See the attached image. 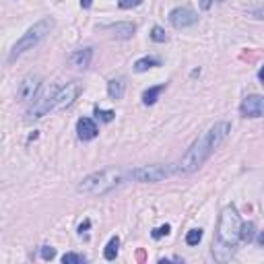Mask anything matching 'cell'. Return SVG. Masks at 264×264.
<instances>
[{
  "label": "cell",
  "mask_w": 264,
  "mask_h": 264,
  "mask_svg": "<svg viewBox=\"0 0 264 264\" xmlns=\"http://www.w3.org/2000/svg\"><path fill=\"white\" fill-rule=\"evenodd\" d=\"M229 132H231V124L229 122L213 124L211 128L188 149V153L182 157V161L178 163L182 174H192V171H196L200 165H204L206 159L223 145V141L229 136Z\"/></svg>",
  "instance_id": "1"
},
{
  "label": "cell",
  "mask_w": 264,
  "mask_h": 264,
  "mask_svg": "<svg viewBox=\"0 0 264 264\" xmlns=\"http://www.w3.org/2000/svg\"><path fill=\"white\" fill-rule=\"evenodd\" d=\"M122 182H124V171L116 167H108L83 178L81 184H78V192L89 194V196H101V194H108L113 188H118Z\"/></svg>",
  "instance_id": "2"
},
{
  "label": "cell",
  "mask_w": 264,
  "mask_h": 264,
  "mask_svg": "<svg viewBox=\"0 0 264 264\" xmlns=\"http://www.w3.org/2000/svg\"><path fill=\"white\" fill-rule=\"evenodd\" d=\"M52 29H54V19L45 17V19L38 21L36 25L29 27V29L21 36V39L13 45V50H10V54H8V60H15V58H19L21 54H25V52L33 50L45 36H48V33H50Z\"/></svg>",
  "instance_id": "3"
},
{
  "label": "cell",
  "mask_w": 264,
  "mask_h": 264,
  "mask_svg": "<svg viewBox=\"0 0 264 264\" xmlns=\"http://www.w3.org/2000/svg\"><path fill=\"white\" fill-rule=\"evenodd\" d=\"M242 219L239 213L233 204H229L223 209L221 219H219V229H217V239L227 246H237V242H242Z\"/></svg>",
  "instance_id": "4"
},
{
  "label": "cell",
  "mask_w": 264,
  "mask_h": 264,
  "mask_svg": "<svg viewBox=\"0 0 264 264\" xmlns=\"http://www.w3.org/2000/svg\"><path fill=\"white\" fill-rule=\"evenodd\" d=\"M180 167L178 165H161V163H155V165H143V167H136L130 171V178L136 182H143V184H155V182H161L169 176L178 174Z\"/></svg>",
  "instance_id": "5"
},
{
  "label": "cell",
  "mask_w": 264,
  "mask_h": 264,
  "mask_svg": "<svg viewBox=\"0 0 264 264\" xmlns=\"http://www.w3.org/2000/svg\"><path fill=\"white\" fill-rule=\"evenodd\" d=\"M83 91V85L78 81L73 83H66L64 87H60L58 91H54V97H52V110H66L71 108L73 103L78 99Z\"/></svg>",
  "instance_id": "6"
},
{
  "label": "cell",
  "mask_w": 264,
  "mask_h": 264,
  "mask_svg": "<svg viewBox=\"0 0 264 264\" xmlns=\"http://www.w3.org/2000/svg\"><path fill=\"white\" fill-rule=\"evenodd\" d=\"M39 91H41V76L39 75H27L17 89V99L23 103H33V101H38Z\"/></svg>",
  "instance_id": "7"
},
{
  "label": "cell",
  "mask_w": 264,
  "mask_h": 264,
  "mask_svg": "<svg viewBox=\"0 0 264 264\" xmlns=\"http://www.w3.org/2000/svg\"><path fill=\"white\" fill-rule=\"evenodd\" d=\"M198 21V15L194 13L192 8L188 6H178L169 13V23L174 25L176 29H186V27H192L194 23Z\"/></svg>",
  "instance_id": "8"
},
{
  "label": "cell",
  "mask_w": 264,
  "mask_h": 264,
  "mask_svg": "<svg viewBox=\"0 0 264 264\" xmlns=\"http://www.w3.org/2000/svg\"><path fill=\"white\" fill-rule=\"evenodd\" d=\"M239 113L244 118H262L264 116V95H248L242 106H239Z\"/></svg>",
  "instance_id": "9"
},
{
  "label": "cell",
  "mask_w": 264,
  "mask_h": 264,
  "mask_svg": "<svg viewBox=\"0 0 264 264\" xmlns=\"http://www.w3.org/2000/svg\"><path fill=\"white\" fill-rule=\"evenodd\" d=\"M76 134H78V139L81 141H93L95 136L99 134L97 124L91 118H81L76 122Z\"/></svg>",
  "instance_id": "10"
},
{
  "label": "cell",
  "mask_w": 264,
  "mask_h": 264,
  "mask_svg": "<svg viewBox=\"0 0 264 264\" xmlns=\"http://www.w3.org/2000/svg\"><path fill=\"white\" fill-rule=\"evenodd\" d=\"M91 58H93V48H83V50H76L71 56V64L85 71V68H89V64H91Z\"/></svg>",
  "instance_id": "11"
},
{
  "label": "cell",
  "mask_w": 264,
  "mask_h": 264,
  "mask_svg": "<svg viewBox=\"0 0 264 264\" xmlns=\"http://www.w3.org/2000/svg\"><path fill=\"white\" fill-rule=\"evenodd\" d=\"M233 254H235V248H233V246H227V244L219 242V239H217V242L213 244V256H215V260L227 262V260L233 258Z\"/></svg>",
  "instance_id": "12"
},
{
  "label": "cell",
  "mask_w": 264,
  "mask_h": 264,
  "mask_svg": "<svg viewBox=\"0 0 264 264\" xmlns=\"http://www.w3.org/2000/svg\"><path fill=\"white\" fill-rule=\"evenodd\" d=\"M108 29L113 31V36L120 38V39H128V38H132V36H134V31H136L134 23H116V25H108Z\"/></svg>",
  "instance_id": "13"
},
{
  "label": "cell",
  "mask_w": 264,
  "mask_h": 264,
  "mask_svg": "<svg viewBox=\"0 0 264 264\" xmlns=\"http://www.w3.org/2000/svg\"><path fill=\"white\" fill-rule=\"evenodd\" d=\"M124 89H126L124 78H112V81L108 83V95H110L112 99H122Z\"/></svg>",
  "instance_id": "14"
},
{
  "label": "cell",
  "mask_w": 264,
  "mask_h": 264,
  "mask_svg": "<svg viewBox=\"0 0 264 264\" xmlns=\"http://www.w3.org/2000/svg\"><path fill=\"white\" fill-rule=\"evenodd\" d=\"M163 91H165V85H157V87L147 89L145 93H143V103H145V106H153V103L159 99V95H161Z\"/></svg>",
  "instance_id": "15"
},
{
  "label": "cell",
  "mask_w": 264,
  "mask_h": 264,
  "mask_svg": "<svg viewBox=\"0 0 264 264\" xmlns=\"http://www.w3.org/2000/svg\"><path fill=\"white\" fill-rule=\"evenodd\" d=\"M159 64H161V62H159L157 58H153V56H145V58L134 62V71L136 73H145V71H149V68H155Z\"/></svg>",
  "instance_id": "16"
},
{
  "label": "cell",
  "mask_w": 264,
  "mask_h": 264,
  "mask_svg": "<svg viewBox=\"0 0 264 264\" xmlns=\"http://www.w3.org/2000/svg\"><path fill=\"white\" fill-rule=\"evenodd\" d=\"M118 248H120V239L118 237H112L108 246H106V252H103V256H106V260H116L118 256Z\"/></svg>",
  "instance_id": "17"
},
{
  "label": "cell",
  "mask_w": 264,
  "mask_h": 264,
  "mask_svg": "<svg viewBox=\"0 0 264 264\" xmlns=\"http://www.w3.org/2000/svg\"><path fill=\"white\" fill-rule=\"evenodd\" d=\"M254 235H256L254 223H244V225H242V242H244V244L254 242Z\"/></svg>",
  "instance_id": "18"
},
{
  "label": "cell",
  "mask_w": 264,
  "mask_h": 264,
  "mask_svg": "<svg viewBox=\"0 0 264 264\" xmlns=\"http://www.w3.org/2000/svg\"><path fill=\"white\" fill-rule=\"evenodd\" d=\"M202 239V229H190L186 233V244L188 246H198Z\"/></svg>",
  "instance_id": "19"
},
{
  "label": "cell",
  "mask_w": 264,
  "mask_h": 264,
  "mask_svg": "<svg viewBox=\"0 0 264 264\" xmlns=\"http://www.w3.org/2000/svg\"><path fill=\"white\" fill-rule=\"evenodd\" d=\"M151 39L153 41H157V43H163V41H167V33L159 27V25H155L153 29H151Z\"/></svg>",
  "instance_id": "20"
},
{
  "label": "cell",
  "mask_w": 264,
  "mask_h": 264,
  "mask_svg": "<svg viewBox=\"0 0 264 264\" xmlns=\"http://www.w3.org/2000/svg\"><path fill=\"white\" fill-rule=\"evenodd\" d=\"M95 116L101 120V122H112L113 116H116V112H112V110H99L95 108Z\"/></svg>",
  "instance_id": "21"
},
{
  "label": "cell",
  "mask_w": 264,
  "mask_h": 264,
  "mask_svg": "<svg viewBox=\"0 0 264 264\" xmlns=\"http://www.w3.org/2000/svg\"><path fill=\"white\" fill-rule=\"evenodd\" d=\"M62 262H64V264H83L85 258L78 256V254H73V252H68V254L62 256Z\"/></svg>",
  "instance_id": "22"
},
{
  "label": "cell",
  "mask_w": 264,
  "mask_h": 264,
  "mask_svg": "<svg viewBox=\"0 0 264 264\" xmlns=\"http://www.w3.org/2000/svg\"><path fill=\"white\" fill-rule=\"evenodd\" d=\"M145 0H118V6L120 8H134V6H139L143 4Z\"/></svg>",
  "instance_id": "23"
},
{
  "label": "cell",
  "mask_w": 264,
  "mask_h": 264,
  "mask_svg": "<svg viewBox=\"0 0 264 264\" xmlns=\"http://www.w3.org/2000/svg\"><path fill=\"white\" fill-rule=\"evenodd\" d=\"M169 231H171V227H169V225H161V227H157V229H153V233H151V235H153L155 239H159V237H163V235H167Z\"/></svg>",
  "instance_id": "24"
},
{
  "label": "cell",
  "mask_w": 264,
  "mask_h": 264,
  "mask_svg": "<svg viewBox=\"0 0 264 264\" xmlns=\"http://www.w3.org/2000/svg\"><path fill=\"white\" fill-rule=\"evenodd\" d=\"M54 256H56V250L54 248H50V246H43L41 248V258L43 260H52Z\"/></svg>",
  "instance_id": "25"
},
{
  "label": "cell",
  "mask_w": 264,
  "mask_h": 264,
  "mask_svg": "<svg viewBox=\"0 0 264 264\" xmlns=\"http://www.w3.org/2000/svg\"><path fill=\"white\" fill-rule=\"evenodd\" d=\"M213 2H215V0H198V4H200L202 10H209L213 6Z\"/></svg>",
  "instance_id": "26"
},
{
  "label": "cell",
  "mask_w": 264,
  "mask_h": 264,
  "mask_svg": "<svg viewBox=\"0 0 264 264\" xmlns=\"http://www.w3.org/2000/svg\"><path fill=\"white\" fill-rule=\"evenodd\" d=\"M256 242H258V246H262V248H264V231H260V233H258Z\"/></svg>",
  "instance_id": "27"
},
{
  "label": "cell",
  "mask_w": 264,
  "mask_h": 264,
  "mask_svg": "<svg viewBox=\"0 0 264 264\" xmlns=\"http://www.w3.org/2000/svg\"><path fill=\"white\" fill-rule=\"evenodd\" d=\"M91 4H93V0H81V6L83 8H91Z\"/></svg>",
  "instance_id": "28"
},
{
  "label": "cell",
  "mask_w": 264,
  "mask_h": 264,
  "mask_svg": "<svg viewBox=\"0 0 264 264\" xmlns=\"http://www.w3.org/2000/svg\"><path fill=\"white\" fill-rule=\"evenodd\" d=\"M89 225H91V223H89V221H85V223H83L81 227H78V231H81V233H83V231H85V229H89Z\"/></svg>",
  "instance_id": "29"
},
{
  "label": "cell",
  "mask_w": 264,
  "mask_h": 264,
  "mask_svg": "<svg viewBox=\"0 0 264 264\" xmlns=\"http://www.w3.org/2000/svg\"><path fill=\"white\" fill-rule=\"evenodd\" d=\"M258 78H260V81L264 83V64H262V68H260V71H258Z\"/></svg>",
  "instance_id": "30"
}]
</instances>
